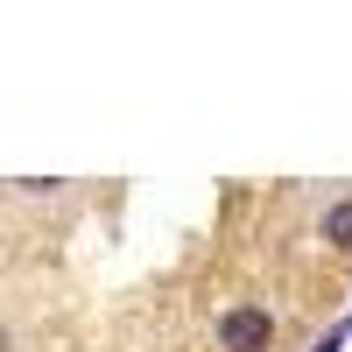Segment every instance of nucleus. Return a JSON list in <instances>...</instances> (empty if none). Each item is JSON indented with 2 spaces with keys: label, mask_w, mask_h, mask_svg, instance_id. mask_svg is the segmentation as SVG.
<instances>
[{
  "label": "nucleus",
  "mask_w": 352,
  "mask_h": 352,
  "mask_svg": "<svg viewBox=\"0 0 352 352\" xmlns=\"http://www.w3.org/2000/svg\"><path fill=\"white\" fill-rule=\"evenodd\" d=\"M268 338H275V317L261 303H240V310L219 317V345L226 352H268Z\"/></svg>",
  "instance_id": "obj_1"
},
{
  "label": "nucleus",
  "mask_w": 352,
  "mask_h": 352,
  "mask_svg": "<svg viewBox=\"0 0 352 352\" xmlns=\"http://www.w3.org/2000/svg\"><path fill=\"white\" fill-rule=\"evenodd\" d=\"M324 240H331L338 254H352V197H345V204H331V212H324Z\"/></svg>",
  "instance_id": "obj_2"
},
{
  "label": "nucleus",
  "mask_w": 352,
  "mask_h": 352,
  "mask_svg": "<svg viewBox=\"0 0 352 352\" xmlns=\"http://www.w3.org/2000/svg\"><path fill=\"white\" fill-rule=\"evenodd\" d=\"M324 352H331V345H324Z\"/></svg>",
  "instance_id": "obj_3"
}]
</instances>
